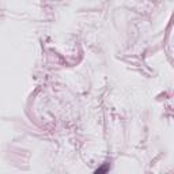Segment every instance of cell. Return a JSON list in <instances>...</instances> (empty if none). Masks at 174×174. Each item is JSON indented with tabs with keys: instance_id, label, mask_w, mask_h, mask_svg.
<instances>
[{
	"instance_id": "cell-1",
	"label": "cell",
	"mask_w": 174,
	"mask_h": 174,
	"mask_svg": "<svg viewBox=\"0 0 174 174\" xmlns=\"http://www.w3.org/2000/svg\"><path fill=\"white\" fill-rule=\"evenodd\" d=\"M108 169H109V165H105V166H102L101 169H97V170H95V173H102V172H106Z\"/></svg>"
}]
</instances>
